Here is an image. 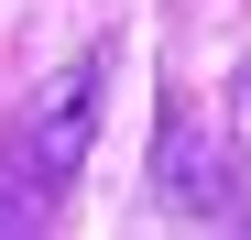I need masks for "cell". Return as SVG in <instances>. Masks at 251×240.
<instances>
[{
  "label": "cell",
  "mask_w": 251,
  "mask_h": 240,
  "mask_svg": "<svg viewBox=\"0 0 251 240\" xmlns=\"http://www.w3.org/2000/svg\"><path fill=\"white\" fill-rule=\"evenodd\" d=\"M99 98H109V66L99 55H76L44 98H33V120L11 131V208H55V196L76 186V164H88V142H99Z\"/></svg>",
  "instance_id": "1"
},
{
  "label": "cell",
  "mask_w": 251,
  "mask_h": 240,
  "mask_svg": "<svg viewBox=\"0 0 251 240\" xmlns=\"http://www.w3.org/2000/svg\"><path fill=\"white\" fill-rule=\"evenodd\" d=\"M153 186L175 196L186 218H229L240 196H229V175H219V153H207V131H186V120H164V153H153Z\"/></svg>",
  "instance_id": "2"
}]
</instances>
